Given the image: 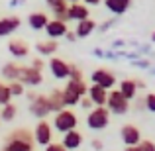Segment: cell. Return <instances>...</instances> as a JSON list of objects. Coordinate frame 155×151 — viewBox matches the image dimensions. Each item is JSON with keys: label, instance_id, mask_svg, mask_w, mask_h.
<instances>
[{"label": "cell", "instance_id": "8992f818", "mask_svg": "<svg viewBox=\"0 0 155 151\" xmlns=\"http://www.w3.org/2000/svg\"><path fill=\"white\" fill-rule=\"evenodd\" d=\"M28 98H30V112L34 114L35 118H39V120H45V116L51 112V110H49V102H47V96L30 92Z\"/></svg>", "mask_w": 155, "mask_h": 151}, {"label": "cell", "instance_id": "9a60e30c", "mask_svg": "<svg viewBox=\"0 0 155 151\" xmlns=\"http://www.w3.org/2000/svg\"><path fill=\"white\" fill-rule=\"evenodd\" d=\"M61 143L65 145V149H77V147H81V143H83V133L81 132H77V128L75 130H69V132H65L63 133V141Z\"/></svg>", "mask_w": 155, "mask_h": 151}, {"label": "cell", "instance_id": "7402d4cb", "mask_svg": "<svg viewBox=\"0 0 155 151\" xmlns=\"http://www.w3.org/2000/svg\"><path fill=\"white\" fill-rule=\"evenodd\" d=\"M57 47H59L57 39H49V41H38V43H35V51H38L39 55H43V57L53 55V53L57 51Z\"/></svg>", "mask_w": 155, "mask_h": 151}, {"label": "cell", "instance_id": "e0dca14e", "mask_svg": "<svg viewBox=\"0 0 155 151\" xmlns=\"http://www.w3.org/2000/svg\"><path fill=\"white\" fill-rule=\"evenodd\" d=\"M106 4V10H110L112 14L122 16L128 12V8L132 6V0H102Z\"/></svg>", "mask_w": 155, "mask_h": 151}, {"label": "cell", "instance_id": "4316f807", "mask_svg": "<svg viewBox=\"0 0 155 151\" xmlns=\"http://www.w3.org/2000/svg\"><path fill=\"white\" fill-rule=\"evenodd\" d=\"M10 92H12V96H22L24 94V88H26V84L24 83H20V80H10Z\"/></svg>", "mask_w": 155, "mask_h": 151}, {"label": "cell", "instance_id": "484cf974", "mask_svg": "<svg viewBox=\"0 0 155 151\" xmlns=\"http://www.w3.org/2000/svg\"><path fill=\"white\" fill-rule=\"evenodd\" d=\"M12 98V92H10V87L8 84H2L0 83V106H4V104H8Z\"/></svg>", "mask_w": 155, "mask_h": 151}, {"label": "cell", "instance_id": "1f68e13d", "mask_svg": "<svg viewBox=\"0 0 155 151\" xmlns=\"http://www.w3.org/2000/svg\"><path fill=\"white\" fill-rule=\"evenodd\" d=\"M79 104H81V106H83V108H84V110H88V108H91V106H92V100H91V98H88V94H84V96H83V98H81V100H79Z\"/></svg>", "mask_w": 155, "mask_h": 151}, {"label": "cell", "instance_id": "ab89813d", "mask_svg": "<svg viewBox=\"0 0 155 151\" xmlns=\"http://www.w3.org/2000/svg\"><path fill=\"white\" fill-rule=\"evenodd\" d=\"M153 41H155V31H153Z\"/></svg>", "mask_w": 155, "mask_h": 151}, {"label": "cell", "instance_id": "ba28073f", "mask_svg": "<svg viewBox=\"0 0 155 151\" xmlns=\"http://www.w3.org/2000/svg\"><path fill=\"white\" fill-rule=\"evenodd\" d=\"M91 80L94 84L104 87L106 90L114 88V84H116V77H114V73L112 71H106V69H96V71L91 75Z\"/></svg>", "mask_w": 155, "mask_h": 151}, {"label": "cell", "instance_id": "f1b7e54d", "mask_svg": "<svg viewBox=\"0 0 155 151\" xmlns=\"http://www.w3.org/2000/svg\"><path fill=\"white\" fill-rule=\"evenodd\" d=\"M69 79H75V80L83 79V73H81V69L75 67V65H71V69H69Z\"/></svg>", "mask_w": 155, "mask_h": 151}, {"label": "cell", "instance_id": "30bf717a", "mask_svg": "<svg viewBox=\"0 0 155 151\" xmlns=\"http://www.w3.org/2000/svg\"><path fill=\"white\" fill-rule=\"evenodd\" d=\"M69 69H71V65L67 63V61L59 59V57H53L49 61V71L51 75L55 77V79L63 80V79H69Z\"/></svg>", "mask_w": 155, "mask_h": 151}, {"label": "cell", "instance_id": "603a6c76", "mask_svg": "<svg viewBox=\"0 0 155 151\" xmlns=\"http://www.w3.org/2000/svg\"><path fill=\"white\" fill-rule=\"evenodd\" d=\"M120 92H122V94H124L128 100L136 98V94H137V83H136V80H132V79L122 80V83H120Z\"/></svg>", "mask_w": 155, "mask_h": 151}, {"label": "cell", "instance_id": "5bb4252c", "mask_svg": "<svg viewBox=\"0 0 155 151\" xmlns=\"http://www.w3.org/2000/svg\"><path fill=\"white\" fill-rule=\"evenodd\" d=\"M67 12H69V20H75V22H81V20H84V18L91 16L88 6L84 2H71Z\"/></svg>", "mask_w": 155, "mask_h": 151}, {"label": "cell", "instance_id": "4dcf8cb0", "mask_svg": "<svg viewBox=\"0 0 155 151\" xmlns=\"http://www.w3.org/2000/svg\"><path fill=\"white\" fill-rule=\"evenodd\" d=\"M45 151H67V149H65L63 143H47Z\"/></svg>", "mask_w": 155, "mask_h": 151}, {"label": "cell", "instance_id": "d6986e66", "mask_svg": "<svg viewBox=\"0 0 155 151\" xmlns=\"http://www.w3.org/2000/svg\"><path fill=\"white\" fill-rule=\"evenodd\" d=\"M8 51L14 57H18V59H24V57H28V53H30V47H28V43L22 41V39H12V41L8 43Z\"/></svg>", "mask_w": 155, "mask_h": 151}, {"label": "cell", "instance_id": "e575fe53", "mask_svg": "<svg viewBox=\"0 0 155 151\" xmlns=\"http://www.w3.org/2000/svg\"><path fill=\"white\" fill-rule=\"evenodd\" d=\"M87 6H98V4H102V0H83Z\"/></svg>", "mask_w": 155, "mask_h": 151}, {"label": "cell", "instance_id": "52a82bcc", "mask_svg": "<svg viewBox=\"0 0 155 151\" xmlns=\"http://www.w3.org/2000/svg\"><path fill=\"white\" fill-rule=\"evenodd\" d=\"M20 83L28 84V87H38V84L43 83V73L38 71V69H34L30 65V67H20V77H18Z\"/></svg>", "mask_w": 155, "mask_h": 151}, {"label": "cell", "instance_id": "9c48e42d", "mask_svg": "<svg viewBox=\"0 0 155 151\" xmlns=\"http://www.w3.org/2000/svg\"><path fill=\"white\" fill-rule=\"evenodd\" d=\"M47 34V38L49 39H59V38H65V34H67V22H61V20H49L47 22V26L43 28Z\"/></svg>", "mask_w": 155, "mask_h": 151}, {"label": "cell", "instance_id": "8fae6325", "mask_svg": "<svg viewBox=\"0 0 155 151\" xmlns=\"http://www.w3.org/2000/svg\"><path fill=\"white\" fill-rule=\"evenodd\" d=\"M34 140H35V143H39V145L51 143V126L47 124L45 120H39L38 122L35 132H34Z\"/></svg>", "mask_w": 155, "mask_h": 151}, {"label": "cell", "instance_id": "4fadbf2b", "mask_svg": "<svg viewBox=\"0 0 155 151\" xmlns=\"http://www.w3.org/2000/svg\"><path fill=\"white\" fill-rule=\"evenodd\" d=\"M87 94H88V98L92 100V104H96V106H106L108 90H106L104 87H100V84H94V83H92L91 87H88Z\"/></svg>", "mask_w": 155, "mask_h": 151}, {"label": "cell", "instance_id": "836d02e7", "mask_svg": "<svg viewBox=\"0 0 155 151\" xmlns=\"http://www.w3.org/2000/svg\"><path fill=\"white\" fill-rule=\"evenodd\" d=\"M91 145H92V149H96V151H100V149L104 147V145H102V141H100V140H92V141H91Z\"/></svg>", "mask_w": 155, "mask_h": 151}, {"label": "cell", "instance_id": "f546056e", "mask_svg": "<svg viewBox=\"0 0 155 151\" xmlns=\"http://www.w3.org/2000/svg\"><path fill=\"white\" fill-rule=\"evenodd\" d=\"M137 147H140V151H155V143L153 141H140Z\"/></svg>", "mask_w": 155, "mask_h": 151}, {"label": "cell", "instance_id": "d590c367", "mask_svg": "<svg viewBox=\"0 0 155 151\" xmlns=\"http://www.w3.org/2000/svg\"><path fill=\"white\" fill-rule=\"evenodd\" d=\"M65 38H67L69 41H75V39H77V34H75V31H69V30H67V34H65Z\"/></svg>", "mask_w": 155, "mask_h": 151}, {"label": "cell", "instance_id": "83f0119b", "mask_svg": "<svg viewBox=\"0 0 155 151\" xmlns=\"http://www.w3.org/2000/svg\"><path fill=\"white\" fill-rule=\"evenodd\" d=\"M143 104H145V108H147L149 112H155V94H153V92L145 94V98H143Z\"/></svg>", "mask_w": 155, "mask_h": 151}, {"label": "cell", "instance_id": "8d00e7d4", "mask_svg": "<svg viewBox=\"0 0 155 151\" xmlns=\"http://www.w3.org/2000/svg\"><path fill=\"white\" fill-rule=\"evenodd\" d=\"M126 151H140L137 145H126Z\"/></svg>", "mask_w": 155, "mask_h": 151}, {"label": "cell", "instance_id": "3957f363", "mask_svg": "<svg viewBox=\"0 0 155 151\" xmlns=\"http://www.w3.org/2000/svg\"><path fill=\"white\" fill-rule=\"evenodd\" d=\"M77 124H79V118L75 116V112H71V110H59V112H55V118H53V126H55L57 132L65 133L69 132V130H75Z\"/></svg>", "mask_w": 155, "mask_h": 151}, {"label": "cell", "instance_id": "f35d334b", "mask_svg": "<svg viewBox=\"0 0 155 151\" xmlns=\"http://www.w3.org/2000/svg\"><path fill=\"white\" fill-rule=\"evenodd\" d=\"M67 2H81V0H67Z\"/></svg>", "mask_w": 155, "mask_h": 151}, {"label": "cell", "instance_id": "ffe728a7", "mask_svg": "<svg viewBox=\"0 0 155 151\" xmlns=\"http://www.w3.org/2000/svg\"><path fill=\"white\" fill-rule=\"evenodd\" d=\"M47 22H49V18H47L45 12H34V14H30V18H28V24H30V28L34 31L43 30V28L47 26Z\"/></svg>", "mask_w": 155, "mask_h": 151}, {"label": "cell", "instance_id": "d4e9b609", "mask_svg": "<svg viewBox=\"0 0 155 151\" xmlns=\"http://www.w3.org/2000/svg\"><path fill=\"white\" fill-rule=\"evenodd\" d=\"M16 116H18V106L16 104H10V102H8V104H4L2 108H0V120L2 122H12Z\"/></svg>", "mask_w": 155, "mask_h": 151}, {"label": "cell", "instance_id": "d6a6232c", "mask_svg": "<svg viewBox=\"0 0 155 151\" xmlns=\"http://www.w3.org/2000/svg\"><path fill=\"white\" fill-rule=\"evenodd\" d=\"M31 67H34V69H38V71H43V61H41V59H34Z\"/></svg>", "mask_w": 155, "mask_h": 151}, {"label": "cell", "instance_id": "5b68a950", "mask_svg": "<svg viewBox=\"0 0 155 151\" xmlns=\"http://www.w3.org/2000/svg\"><path fill=\"white\" fill-rule=\"evenodd\" d=\"M110 124V110L104 108V106H96L94 110H91L87 116V126L91 130H104L106 126Z\"/></svg>", "mask_w": 155, "mask_h": 151}, {"label": "cell", "instance_id": "2e32d148", "mask_svg": "<svg viewBox=\"0 0 155 151\" xmlns=\"http://www.w3.org/2000/svg\"><path fill=\"white\" fill-rule=\"evenodd\" d=\"M20 28V18L18 16H8V18L0 20V38H6L12 31H16Z\"/></svg>", "mask_w": 155, "mask_h": 151}, {"label": "cell", "instance_id": "277c9868", "mask_svg": "<svg viewBox=\"0 0 155 151\" xmlns=\"http://www.w3.org/2000/svg\"><path fill=\"white\" fill-rule=\"evenodd\" d=\"M106 108H108L112 114H126L130 110V100L120 92V88H118V90L110 88L108 98H106Z\"/></svg>", "mask_w": 155, "mask_h": 151}, {"label": "cell", "instance_id": "cb8c5ba5", "mask_svg": "<svg viewBox=\"0 0 155 151\" xmlns=\"http://www.w3.org/2000/svg\"><path fill=\"white\" fill-rule=\"evenodd\" d=\"M2 77L6 80H18V77H20V65L18 63H6L2 67Z\"/></svg>", "mask_w": 155, "mask_h": 151}, {"label": "cell", "instance_id": "44dd1931", "mask_svg": "<svg viewBox=\"0 0 155 151\" xmlns=\"http://www.w3.org/2000/svg\"><path fill=\"white\" fill-rule=\"evenodd\" d=\"M47 102H49V110L51 112H59L63 110L65 106V96H63V90H51L49 96H47Z\"/></svg>", "mask_w": 155, "mask_h": 151}, {"label": "cell", "instance_id": "74e56055", "mask_svg": "<svg viewBox=\"0 0 155 151\" xmlns=\"http://www.w3.org/2000/svg\"><path fill=\"white\" fill-rule=\"evenodd\" d=\"M45 2H47V4H49V8H51V6H55V4H59V2H63V0H45Z\"/></svg>", "mask_w": 155, "mask_h": 151}, {"label": "cell", "instance_id": "7c38bea8", "mask_svg": "<svg viewBox=\"0 0 155 151\" xmlns=\"http://www.w3.org/2000/svg\"><path fill=\"white\" fill-rule=\"evenodd\" d=\"M120 136H122V141H124L126 145H137L141 141V132L132 124L124 126V128L120 130Z\"/></svg>", "mask_w": 155, "mask_h": 151}, {"label": "cell", "instance_id": "6da1fadb", "mask_svg": "<svg viewBox=\"0 0 155 151\" xmlns=\"http://www.w3.org/2000/svg\"><path fill=\"white\" fill-rule=\"evenodd\" d=\"M34 133L26 128H18L12 133H8L6 145L2 151H34Z\"/></svg>", "mask_w": 155, "mask_h": 151}, {"label": "cell", "instance_id": "ac0fdd59", "mask_svg": "<svg viewBox=\"0 0 155 151\" xmlns=\"http://www.w3.org/2000/svg\"><path fill=\"white\" fill-rule=\"evenodd\" d=\"M94 30H96V22L91 18V16H88V18L81 20V22H77L75 34H77V38H88V35H91Z\"/></svg>", "mask_w": 155, "mask_h": 151}, {"label": "cell", "instance_id": "7a4b0ae2", "mask_svg": "<svg viewBox=\"0 0 155 151\" xmlns=\"http://www.w3.org/2000/svg\"><path fill=\"white\" fill-rule=\"evenodd\" d=\"M87 90H88V87H87V83H84V79H79V80L71 79L67 83V87L63 88L65 104H67V106H77L79 100L87 94Z\"/></svg>", "mask_w": 155, "mask_h": 151}]
</instances>
